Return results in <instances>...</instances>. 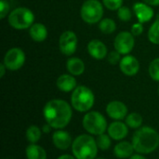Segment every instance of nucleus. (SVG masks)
Masks as SVG:
<instances>
[{
  "instance_id": "25",
  "label": "nucleus",
  "mask_w": 159,
  "mask_h": 159,
  "mask_svg": "<svg viewBox=\"0 0 159 159\" xmlns=\"http://www.w3.org/2000/svg\"><path fill=\"white\" fill-rule=\"evenodd\" d=\"M148 38L154 44H159V19H157L150 27Z\"/></svg>"
},
{
  "instance_id": "28",
  "label": "nucleus",
  "mask_w": 159,
  "mask_h": 159,
  "mask_svg": "<svg viewBox=\"0 0 159 159\" xmlns=\"http://www.w3.org/2000/svg\"><path fill=\"white\" fill-rule=\"evenodd\" d=\"M117 16H118V18L121 21H123V22H129L132 18V13H131V10L129 9V7H123L122 6L117 10Z\"/></svg>"
},
{
  "instance_id": "6",
  "label": "nucleus",
  "mask_w": 159,
  "mask_h": 159,
  "mask_svg": "<svg viewBox=\"0 0 159 159\" xmlns=\"http://www.w3.org/2000/svg\"><path fill=\"white\" fill-rule=\"evenodd\" d=\"M80 15L85 22L89 24L97 23L103 15L102 4L98 0H87L81 7Z\"/></svg>"
},
{
  "instance_id": "34",
  "label": "nucleus",
  "mask_w": 159,
  "mask_h": 159,
  "mask_svg": "<svg viewBox=\"0 0 159 159\" xmlns=\"http://www.w3.org/2000/svg\"><path fill=\"white\" fill-rule=\"evenodd\" d=\"M144 3L150 5V6H158L159 0H143Z\"/></svg>"
},
{
  "instance_id": "14",
  "label": "nucleus",
  "mask_w": 159,
  "mask_h": 159,
  "mask_svg": "<svg viewBox=\"0 0 159 159\" xmlns=\"http://www.w3.org/2000/svg\"><path fill=\"white\" fill-rule=\"evenodd\" d=\"M88 52L94 59L102 60L107 55V48L99 39H92L88 44Z\"/></svg>"
},
{
  "instance_id": "29",
  "label": "nucleus",
  "mask_w": 159,
  "mask_h": 159,
  "mask_svg": "<svg viewBox=\"0 0 159 159\" xmlns=\"http://www.w3.org/2000/svg\"><path fill=\"white\" fill-rule=\"evenodd\" d=\"M102 2L104 7L110 10H118L123 5V0H102Z\"/></svg>"
},
{
  "instance_id": "13",
  "label": "nucleus",
  "mask_w": 159,
  "mask_h": 159,
  "mask_svg": "<svg viewBox=\"0 0 159 159\" xmlns=\"http://www.w3.org/2000/svg\"><path fill=\"white\" fill-rule=\"evenodd\" d=\"M133 10L139 22L141 23L149 22L154 16V9L146 3H135L133 5Z\"/></svg>"
},
{
  "instance_id": "2",
  "label": "nucleus",
  "mask_w": 159,
  "mask_h": 159,
  "mask_svg": "<svg viewBox=\"0 0 159 159\" xmlns=\"http://www.w3.org/2000/svg\"><path fill=\"white\" fill-rule=\"evenodd\" d=\"M134 150L140 154H150L159 146V134L152 127H143L132 138Z\"/></svg>"
},
{
  "instance_id": "27",
  "label": "nucleus",
  "mask_w": 159,
  "mask_h": 159,
  "mask_svg": "<svg viewBox=\"0 0 159 159\" xmlns=\"http://www.w3.org/2000/svg\"><path fill=\"white\" fill-rule=\"evenodd\" d=\"M110 136H107L105 135L104 133L103 134H101L99 135L96 142H97V145L98 147L101 149V150H108L111 146V140H110Z\"/></svg>"
},
{
  "instance_id": "21",
  "label": "nucleus",
  "mask_w": 159,
  "mask_h": 159,
  "mask_svg": "<svg viewBox=\"0 0 159 159\" xmlns=\"http://www.w3.org/2000/svg\"><path fill=\"white\" fill-rule=\"evenodd\" d=\"M26 157L28 159H47V153L41 146L33 143L26 148Z\"/></svg>"
},
{
  "instance_id": "24",
  "label": "nucleus",
  "mask_w": 159,
  "mask_h": 159,
  "mask_svg": "<svg viewBox=\"0 0 159 159\" xmlns=\"http://www.w3.org/2000/svg\"><path fill=\"white\" fill-rule=\"evenodd\" d=\"M27 141L31 143H36L41 138V130L36 126H31L26 130Z\"/></svg>"
},
{
  "instance_id": "22",
  "label": "nucleus",
  "mask_w": 159,
  "mask_h": 159,
  "mask_svg": "<svg viewBox=\"0 0 159 159\" xmlns=\"http://www.w3.org/2000/svg\"><path fill=\"white\" fill-rule=\"evenodd\" d=\"M99 28L104 34H112L116 31V22L114 20L109 19V18H105L100 22Z\"/></svg>"
},
{
  "instance_id": "26",
  "label": "nucleus",
  "mask_w": 159,
  "mask_h": 159,
  "mask_svg": "<svg viewBox=\"0 0 159 159\" xmlns=\"http://www.w3.org/2000/svg\"><path fill=\"white\" fill-rule=\"evenodd\" d=\"M149 75L150 77L156 81L159 82V58L154 59L149 66Z\"/></svg>"
},
{
  "instance_id": "15",
  "label": "nucleus",
  "mask_w": 159,
  "mask_h": 159,
  "mask_svg": "<svg viewBox=\"0 0 159 159\" xmlns=\"http://www.w3.org/2000/svg\"><path fill=\"white\" fill-rule=\"evenodd\" d=\"M128 132L127 124L125 125L120 121H116L108 127V134L115 141L123 140L128 135Z\"/></svg>"
},
{
  "instance_id": "19",
  "label": "nucleus",
  "mask_w": 159,
  "mask_h": 159,
  "mask_svg": "<svg viewBox=\"0 0 159 159\" xmlns=\"http://www.w3.org/2000/svg\"><path fill=\"white\" fill-rule=\"evenodd\" d=\"M29 34L33 38V40L36 42H42L48 37V29L44 24L37 22V23H34L30 27Z\"/></svg>"
},
{
  "instance_id": "35",
  "label": "nucleus",
  "mask_w": 159,
  "mask_h": 159,
  "mask_svg": "<svg viewBox=\"0 0 159 159\" xmlns=\"http://www.w3.org/2000/svg\"><path fill=\"white\" fill-rule=\"evenodd\" d=\"M50 128H51V127L48 124V125H45L44 127H43V132H45V133H49L50 132Z\"/></svg>"
},
{
  "instance_id": "36",
  "label": "nucleus",
  "mask_w": 159,
  "mask_h": 159,
  "mask_svg": "<svg viewBox=\"0 0 159 159\" xmlns=\"http://www.w3.org/2000/svg\"><path fill=\"white\" fill-rule=\"evenodd\" d=\"M58 159H75L74 157L72 156H69V155H63L60 157H58Z\"/></svg>"
},
{
  "instance_id": "11",
  "label": "nucleus",
  "mask_w": 159,
  "mask_h": 159,
  "mask_svg": "<svg viewBox=\"0 0 159 159\" xmlns=\"http://www.w3.org/2000/svg\"><path fill=\"white\" fill-rule=\"evenodd\" d=\"M120 70L127 76H134L139 72L140 63L138 59L132 55H125L119 63Z\"/></svg>"
},
{
  "instance_id": "32",
  "label": "nucleus",
  "mask_w": 159,
  "mask_h": 159,
  "mask_svg": "<svg viewBox=\"0 0 159 159\" xmlns=\"http://www.w3.org/2000/svg\"><path fill=\"white\" fill-rule=\"evenodd\" d=\"M143 32V23L137 22V23H134L131 26V33L133 34V36H140Z\"/></svg>"
},
{
  "instance_id": "33",
  "label": "nucleus",
  "mask_w": 159,
  "mask_h": 159,
  "mask_svg": "<svg viewBox=\"0 0 159 159\" xmlns=\"http://www.w3.org/2000/svg\"><path fill=\"white\" fill-rule=\"evenodd\" d=\"M6 69H7V67L5 66V64H4V63L0 64V77H1V78L4 77L5 72H6Z\"/></svg>"
},
{
  "instance_id": "18",
  "label": "nucleus",
  "mask_w": 159,
  "mask_h": 159,
  "mask_svg": "<svg viewBox=\"0 0 159 159\" xmlns=\"http://www.w3.org/2000/svg\"><path fill=\"white\" fill-rule=\"evenodd\" d=\"M67 70L73 76H80L85 71V64L78 57H72L67 60L66 63Z\"/></svg>"
},
{
  "instance_id": "12",
  "label": "nucleus",
  "mask_w": 159,
  "mask_h": 159,
  "mask_svg": "<svg viewBox=\"0 0 159 159\" xmlns=\"http://www.w3.org/2000/svg\"><path fill=\"white\" fill-rule=\"evenodd\" d=\"M106 112L109 115V117H111L112 119L119 121L127 116L128 108L123 102L115 100V101H111L107 105Z\"/></svg>"
},
{
  "instance_id": "38",
  "label": "nucleus",
  "mask_w": 159,
  "mask_h": 159,
  "mask_svg": "<svg viewBox=\"0 0 159 159\" xmlns=\"http://www.w3.org/2000/svg\"><path fill=\"white\" fill-rule=\"evenodd\" d=\"M97 159H104V158H97Z\"/></svg>"
},
{
  "instance_id": "16",
  "label": "nucleus",
  "mask_w": 159,
  "mask_h": 159,
  "mask_svg": "<svg viewBox=\"0 0 159 159\" xmlns=\"http://www.w3.org/2000/svg\"><path fill=\"white\" fill-rule=\"evenodd\" d=\"M52 141L54 145L60 150H66L72 143V138L70 134L63 130H58L53 133Z\"/></svg>"
},
{
  "instance_id": "20",
  "label": "nucleus",
  "mask_w": 159,
  "mask_h": 159,
  "mask_svg": "<svg viewBox=\"0 0 159 159\" xmlns=\"http://www.w3.org/2000/svg\"><path fill=\"white\" fill-rule=\"evenodd\" d=\"M134 147L132 143H129L128 142H121L118 144L116 145L114 149V153L116 157L121 159L130 157L133 154Z\"/></svg>"
},
{
  "instance_id": "3",
  "label": "nucleus",
  "mask_w": 159,
  "mask_h": 159,
  "mask_svg": "<svg viewBox=\"0 0 159 159\" xmlns=\"http://www.w3.org/2000/svg\"><path fill=\"white\" fill-rule=\"evenodd\" d=\"M72 152L76 159H95L98 153V145L91 136L80 135L74 141Z\"/></svg>"
},
{
  "instance_id": "17",
  "label": "nucleus",
  "mask_w": 159,
  "mask_h": 159,
  "mask_svg": "<svg viewBox=\"0 0 159 159\" xmlns=\"http://www.w3.org/2000/svg\"><path fill=\"white\" fill-rule=\"evenodd\" d=\"M56 84L61 91L68 93L76 88V80L72 74H62L57 79Z\"/></svg>"
},
{
  "instance_id": "9",
  "label": "nucleus",
  "mask_w": 159,
  "mask_h": 159,
  "mask_svg": "<svg viewBox=\"0 0 159 159\" xmlns=\"http://www.w3.org/2000/svg\"><path fill=\"white\" fill-rule=\"evenodd\" d=\"M135 45L134 36L130 32L123 31L120 32L115 38L114 46L116 51H117L120 54L127 55L129 53Z\"/></svg>"
},
{
  "instance_id": "7",
  "label": "nucleus",
  "mask_w": 159,
  "mask_h": 159,
  "mask_svg": "<svg viewBox=\"0 0 159 159\" xmlns=\"http://www.w3.org/2000/svg\"><path fill=\"white\" fill-rule=\"evenodd\" d=\"M84 128L92 135L103 134L107 128V122L104 116L98 112H89L83 118Z\"/></svg>"
},
{
  "instance_id": "39",
  "label": "nucleus",
  "mask_w": 159,
  "mask_h": 159,
  "mask_svg": "<svg viewBox=\"0 0 159 159\" xmlns=\"http://www.w3.org/2000/svg\"><path fill=\"white\" fill-rule=\"evenodd\" d=\"M158 93H159V89H158Z\"/></svg>"
},
{
  "instance_id": "4",
  "label": "nucleus",
  "mask_w": 159,
  "mask_h": 159,
  "mask_svg": "<svg viewBox=\"0 0 159 159\" xmlns=\"http://www.w3.org/2000/svg\"><path fill=\"white\" fill-rule=\"evenodd\" d=\"M94 100V94L87 86H77L71 96L72 107L79 112H89L93 107Z\"/></svg>"
},
{
  "instance_id": "23",
  "label": "nucleus",
  "mask_w": 159,
  "mask_h": 159,
  "mask_svg": "<svg viewBox=\"0 0 159 159\" xmlns=\"http://www.w3.org/2000/svg\"><path fill=\"white\" fill-rule=\"evenodd\" d=\"M126 124L130 128H139L143 124V117L137 112L129 113L126 118Z\"/></svg>"
},
{
  "instance_id": "10",
  "label": "nucleus",
  "mask_w": 159,
  "mask_h": 159,
  "mask_svg": "<svg viewBox=\"0 0 159 159\" xmlns=\"http://www.w3.org/2000/svg\"><path fill=\"white\" fill-rule=\"evenodd\" d=\"M61 52L67 56L74 54L77 48V37L73 31H65L61 34L59 40Z\"/></svg>"
},
{
  "instance_id": "8",
  "label": "nucleus",
  "mask_w": 159,
  "mask_h": 159,
  "mask_svg": "<svg viewBox=\"0 0 159 159\" xmlns=\"http://www.w3.org/2000/svg\"><path fill=\"white\" fill-rule=\"evenodd\" d=\"M25 62V54L20 48H12L8 50L4 57V64L8 70L16 71L22 67Z\"/></svg>"
},
{
  "instance_id": "31",
  "label": "nucleus",
  "mask_w": 159,
  "mask_h": 159,
  "mask_svg": "<svg viewBox=\"0 0 159 159\" xmlns=\"http://www.w3.org/2000/svg\"><path fill=\"white\" fill-rule=\"evenodd\" d=\"M9 10V4L7 0H0V18L4 19Z\"/></svg>"
},
{
  "instance_id": "5",
  "label": "nucleus",
  "mask_w": 159,
  "mask_h": 159,
  "mask_svg": "<svg viewBox=\"0 0 159 159\" xmlns=\"http://www.w3.org/2000/svg\"><path fill=\"white\" fill-rule=\"evenodd\" d=\"M34 15L27 7H20L13 9L8 15V23L11 27L22 30L31 27L34 24Z\"/></svg>"
},
{
  "instance_id": "1",
  "label": "nucleus",
  "mask_w": 159,
  "mask_h": 159,
  "mask_svg": "<svg viewBox=\"0 0 159 159\" xmlns=\"http://www.w3.org/2000/svg\"><path fill=\"white\" fill-rule=\"evenodd\" d=\"M47 123L55 129L64 128L72 119V108L64 100L52 99L48 101L43 110Z\"/></svg>"
},
{
  "instance_id": "37",
  "label": "nucleus",
  "mask_w": 159,
  "mask_h": 159,
  "mask_svg": "<svg viewBox=\"0 0 159 159\" xmlns=\"http://www.w3.org/2000/svg\"><path fill=\"white\" fill-rule=\"evenodd\" d=\"M129 159H145V157H143L141 155H134V156H131Z\"/></svg>"
},
{
  "instance_id": "30",
  "label": "nucleus",
  "mask_w": 159,
  "mask_h": 159,
  "mask_svg": "<svg viewBox=\"0 0 159 159\" xmlns=\"http://www.w3.org/2000/svg\"><path fill=\"white\" fill-rule=\"evenodd\" d=\"M121 58H120V53L117 51H113L111 52H109L108 54V62L111 65H116L118 63H120Z\"/></svg>"
}]
</instances>
